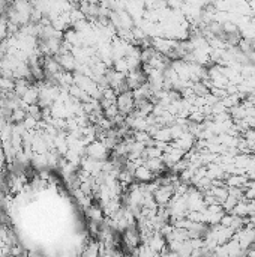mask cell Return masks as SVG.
I'll use <instances>...</instances> for the list:
<instances>
[{
    "instance_id": "1",
    "label": "cell",
    "mask_w": 255,
    "mask_h": 257,
    "mask_svg": "<svg viewBox=\"0 0 255 257\" xmlns=\"http://www.w3.org/2000/svg\"><path fill=\"white\" fill-rule=\"evenodd\" d=\"M116 105H117V110L122 114H131L135 110V99H134L132 90H126V92L117 93Z\"/></svg>"
},
{
    "instance_id": "2",
    "label": "cell",
    "mask_w": 255,
    "mask_h": 257,
    "mask_svg": "<svg viewBox=\"0 0 255 257\" xmlns=\"http://www.w3.org/2000/svg\"><path fill=\"white\" fill-rule=\"evenodd\" d=\"M86 155L93 158V160H98V161H104L108 155V148L105 146V143L99 139H95L93 142H90L87 146H86Z\"/></svg>"
},
{
    "instance_id": "3",
    "label": "cell",
    "mask_w": 255,
    "mask_h": 257,
    "mask_svg": "<svg viewBox=\"0 0 255 257\" xmlns=\"http://www.w3.org/2000/svg\"><path fill=\"white\" fill-rule=\"evenodd\" d=\"M173 145H176L179 149H182L185 154H188V151H191L195 145V136L192 133H189V131H185L177 139L173 140Z\"/></svg>"
},
{
    "instance_id": "4",
    "label": "cell",
    "mask_w": 255,
    "mask_h": 257,
    "mask_svg": "<svg viewBox=\"0 0 255 257\" xmlns=\"http://www.w3.org/2000/svg\"><path fill=\"white\" fill-rule=\"evenodd\" d=\"M153 176H155V173H153L144 163H143V164H138V166L135 167V170H134V177L138 179V180L143 182V183L150 182V180L153 179Z\"/></svg>"
},
{
    "instance_id": "5",
    "label": "cell",
    "mask_w": 255,
    "mask_h": 257,
    "mask_svg": "<svg viewBox=\"0 0 255 257\" xmlns=\"http://www.w3.org/2000/svg\"><path fill=\"white\" fill-rule=\"evenodd\" d=\"M245 185H248V177L243 174H233L227 180V186H231V188H242Z\"/></svg>"
},
{
    "instance_id": "6",
    "label": "cell",
    "mask_w": 255,
    "mask_h": 257,
    "mask_svg": "<svg viewBox=\"0 0 255 257\" xmlns=\"http://www.w3.org/2000/svg\"><path fill=\"white\" fill-rule=\"evenodd\" d=\"M99 247H101V245H98V244H89V245H87V250H84L83 254H84V256H96V254L101 253V251H99Z\"/></svg>"
}]
</instances>
